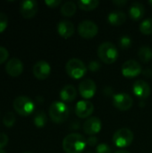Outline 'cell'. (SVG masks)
Listing matches in <instances>:
<instances>
[{"label":"cell","instance_id":"35","mask_svg":"<svg viewBox=\"0 0 152 153\" xmlns=\"http://www.w3.org/2000/svg\"><path fill=\"white\" fill-rule=\"evenodd\" d=\"M113 4H116L118 7H122V6H124V5H125L127 4V1L126 0H114Z\"/></svg>","mask_w":152,"mask_h":153},{"label":"cell","instance_id":"14","mask_svg":"<svg viewBox=\"0 0 152 153\" xmlns=\"http://www.w3.org/2000/svg\"><path fill=\"white\" fill-rule=\"evenodd\" d=\"M94 111L93 104L86 100H82L77 102L75 106V114L80 118L89 117Z\"/></svg>","mask_w":152,"mask_h":153},{"label":"cell","instance_id":"27","mask_svg":"<svg viewBox=\"0 0 152 153\" xmlns=\"http://www.w3.org/2000/svg\"><path fill=\"white\" fill-rule=\"evenodd\" d=\"M119 46L121 48L123 49H127L132 46V39L127 36V35H124L120 38L119 39Z\"/></svg>","mask_w":152,"mask_h":153},{"label":"cell","instance_id":"23","mask_svg":"<svg viewBox=\"0 0 152 153\" xmlns=\"http://www.w3.org/2000/svg\"><path fill=\"white\" fill-rule=\"evenodd\" d=\"M138 56L144 63L150 62L152 59V49L148 46L142 47L138 51Z\"/></svg>","mask_w":152,"mask_h":153},{"label":"cell","instance_id":"18","mask_svg":"<svg viewBox=\"0 0 152 153\" xmlns=\"http://www.w3.org/2000/svg\"><path fill=\"white\" fill-rule=\"evenodd\" d=\"M145 13L144 5L140 2H133L129 8V15L133 21L141 20Z\"/></svg>","mask_w":152,"mask_h":153},{"label":"cell","instance_id":"10","mask_svg":"<svg viewBox=\"0 0 152 153\" xmlns=\"http://www.w3.org/2000/svg\"><path fill=\"white\" fill-rule=\"evenodd\" d=\"M78 89L81 96L86 100H89L95 95L97 91V86L95 82L92 81L91 79H84L80 82Z\"/></svg>","mask_w":152,"mask_h":153},{"label":"cell","instance_id":"37","mask_svg":"<svg viewBox=\"0 0 152 153\" xmlns=\"http://www.w3.org/2000/svg\"><path fill=\"white\" fill-rule=\"evenodd\" d=\"M0 153H6V152H5V151H4L3 149H1V150H0Z\"/></svg>","mask_w":152,"mask_h":153},{"label":"cell","instance_id":"2","mask_svg":"<svg viewBox=\"0 0 152 153\" xmlns=\"http://www.w3.org/2000/svg\"><path fill=\"white\" fill-rule=\"evenodd\" d=\"M98 56L103 63L110 65L116 61L118 57V50L114 43L105 41L99 46Z\"/></svg>","mask_w":152,"mask_h":153},{"label":"cell","instance_id":"8","mask_svg":"<svg viewBox=\"0 0 152 153\" xmlns=\"http://www.w3.org/2000/svg\"><path fill=\"white\" fill-rule=\"evenodd\" d=\"M113 104L117 109L121 111H126L133 107V100L129 94L125 92H120L113 96Z\"/></svg>","mask_w":152,"mask_h":153},{"label":"cell","instance_id":"26","mask_svg":"<svg viewBox=\"0 0 152 153\" xmlns=\"http://www.w3.org/2000/svg\"><path fill=\"white\" fill-rule=\"evenodd\" d=\"M14 123H15L14 115L12 112H7L3 118V124L7 127H11L14 125Z\"/></svg>","mask_w":152,"mask_h":153},{"label":"cell","instance_id":"30","mask_svg":"<svg viewBox=\"0 0 152 153\" xmlns=\"http://www.w3.org/2000/svg\"><path fill=\"white\" fill-rule=\"evenodd\" d=\"M8 56H9L8 50L4 47H0V65L4 63V61L8 58Z\"/></svg>","mask_w":152,"mask_h":153},{"label":"cell","instance_id":"12","mask_svg":"<svg viewBox=\"0 0 152 153\" xmlns=\"http://www.w3.org/2000/svg\"><path fill=\"white\" fill-rule=\"evenodd\" d=\"M32 73H33V75L37 79L45 80L49 76V74L51 73V67L47 62L39 61L33 65Z\"/></svg>","mask_w":152,"mask_h":153},{"label":"cell","instance_id":"39","mask_svg":"<svg viewBox=\"0 0 152 153\" xmlns=\"http://www.w3.org/2000/svg\"><path fill=\"white\" fill-rule=\"evenodd\" d=\"M87 153H93V152H88Z\"/></svg>","mask_w":152,"mask_h":153},{"label":"cell","instance_id":"1","mask_svg":"<svg viewBox=\"0 0 152 153\" xmlns=\"http://www.w3.org/2000/svg\"><path fill=\"white\" fill-rule=\"evenodd\" d=\"M87 146V140L80 134H70L63 140V149L66 153H82Z\"/></svg>","mask_w":152,"mask_h":153},{"label":"cell","instance_id":"36","mask_svg":"<svg viewBox=\"0 0 152 153\" xmlns=\"http://www.w3.org/2000/svg\"><path fill=\"white\" fill-rule=\"evenodd\" d=\"M115 153H130L129 152H127V151H123V150H121V151H117V152H116Z\"/></svg>","mask_w":152,"mask_h":153},{"label":"cell","instance_id":"16","mask_svg":"<svg viewBox=\"0 0 152 153\" xmlns=\"http://www.w3.org/2000/svg\"><path fill=\"white\" fill-rule=\"evenodd\" d=\"M133 91L139 99L145 100L151 95V87L147 82L143 80H138L133 84Z\"/></svg>","mask_w":152,"mask_h":153},{"label":"cell","instance_id":"22","mask_svg":"<svg viewBox=\"0 0 152 153\" xmlns=\"http://www.w3.org/2000/svg\"><path fill=\"white\" fill-rule=\"evenodd\" d=\"M78 6L84 11H91L98 7L99 2L98 0H79L77 2Z\"/></svg>","mask_w":152,"mask_h":153},{"label":"cell","instance_id":"25","mask_svg":"<svg viewBox=\"0 0 152 153\" xmlns=\"http://www.w3.org/2000/svg\"><path fill=\"white\" fill-rule=\"evenodd\" d=\"M140 30L144 35H150L152 33V18H147L140 24Z\"/></svg>","mask_w":152,"mask_h":153},{"label":"cell","instance_id":"31","mask_svg":"<svg viewBox=\"0 0 152 153\" xmlns=\"http://www.w3.org/2000/svg\"><path fill=\"white\" fill-rule=\"evenodd\" d=\"M89 69L91 71V72H97L100 69L101 67V65L99 61H96V60H93V61H90L89 63Z\"/></svg>","mask_w":152,"mask_h":153},{"label":"cell","instance_id":"11","mask_svg":"<svg viewBox=\"0 0 152 153\" xmlns=\"http://www.w3.org/2000/svg\"><path fill=\"white\" fill-rule=\"evenodd\" d=\"M38 12V3L35 0H23L20 4V13L26 18L30 19L36 15Z\"/></svg>","mask_w":152,"mask_h":153},{"label":"cell","instance_id":"19","mask_svg":"<svg viewBox=\"0 0 152 153\" xmlns=\"http://www.w3.org/2000/svg\"><path fill=\"white\" fill-rule=\"evenodd\" d=\"M76 89L71 84L64 86L60 91V98L64 102H72L76 99Z\"/></svg>","mask_w":152,"mask_h":153},{"label":"cell","instance_id":"24","mask_svg":"<svg viewBox=\"0 0 152 153\" xmlns=\"http://www.w3.org/2000/svg\"><path fill=\"white\" fill-rule=\"evenodd\" d=\"M33 122H34V125L39 128L45 126L47 124V116H46L45 112H43V111L36 112V114L33 117Z\"/></svg>","mask_w":152,"mask_h":153},{"label":"cell","instance_id":"40","mask_svg":"<svg viewBox=\"0 0 152 153\" xmlns=\"http://www.w3.org/2000/svg\"><path fill=\"white\" fill-rule=\"evenodd\" d=\"M23 153H32V152H23Z\"/></svg>","mask_w":152,"mask_h":153},{"label":"cell","instance_id":"28","mask_svg":"<svg viewBox=\"0 0 152 153\" xmlns=\"http://www.w3.org/2000/svg\"><path fill=\"white\" fill-rule=\"evenodd\" d=\"M8 25V18L4 13L0 12V33L3 32Z\"/></svg>","mask_w":152,"mask_h":153},{"label":"cell","instance_id":"21","mask_svg":"<svg viewBox=\"0 0 152 153\" xmlns=\"http://www.w3.org/2000/svg\"><path fill=\"white\" fill-rule=\"evenodd\" d=\"M76 9H77L76 4L73 1H68V2H65L62 5L61 13H62V15H64L65 17H71L75 13Z\"/></svg>","mask_w":152,"mask_h":153},{"label":"cell","instance_id":"9","mask_svg":"<svg viewBox=\"0 0 152 153\" xmlns=\"http://www.w3.org/2000/svg\"><path fill=\"white\" fill-rule=\"evenodd\" d=\"M142 73V65L136 60H127L122 66V74L126 78H133Z\"/></svg>","mask_w":152,"mask_h":153},{"label":"cell","instance_id":"33","mask_svg":"<svg viewBox=\"0 0 152 153\" xmlns=\"http://www.w3.org/2000/svg\"><path fill=\"white\" fill-rule=\"evenodd\" d=\"M45 4L50 8H56L61 4V0H46Z\"/></svg>","mask_w":152,"mask_h":153},{"label":"cell","instance_id":"4","mask_svg":"<svg viewBox=\"0 0 152 153\" xmlns=\"http://www.w3.org/2000/svg\"><path fill=\"white\" fill-rule=\"evenodd\" d=\"M65 71L70 77L77 80L85 75L87 67L82 60L78 58H71L65 65Z\"/></svg>","mask_w":152,"mask_h":153},{"label":"cell","instance_id":"32","mask_svg":"<svg viewBox=\"0 0 152 153\" xmlns=\"http://www.w3.org/2000/svg\"><path fill=\"white\" fill-rule=\"evenodd\" d=\"M7 143H8V136L4 133H0V150L5 147Z\"/></svg>","mask_w":152,"mask_h":153},{"label":"cell","instance_id":"34","mask_svg":"<svg viewBox=\"0 0 152 153\" xmlns=\"http://www.w3.org/2000/svg\"><path fill=\"white\" fill-rule=\"evenodd\" d=\"M98 142H99V139L96 136L91 135V136L88 137V139H87V145H89L90 147H94L97 145Z\"/></svg>","mask_w":152,"mask_h":153},{"label":"cell","instance_id":"29","mask_svg":"<svg viewBox=\"0 0 152 153\" xmlns=\"http://www.w3.org/2000/svg\"><path fill=\"white\" fill-rule=\"evenodd\" d=\"M96 153H111V148L106 143H100L96 148Z\"/></svg>","mask_w":152,"mask_h":153},{"label":"cell","instance_id":"20","mask_svg":"<svg viewBox=\"0 0 152 153\" xmlns=\"http://www.w3.org/2000/svg\"><path fill=\"white\" fill-rule=\"evenodd\" d=\"M108 21L114 26H119L125 22L126 14L122 11H113L108 15Z\"/></svg>","mask_w":152,"mask_h":153},{"label":"cell","instance_id":"3","mask_svg":"<svg viewBox=\"0 0 152 153\" xmlns=\"http://www.w3.org/2000/svg\"><path fill=\"white\" fill-rule=\"evenodd\" d=\"M48 114L54 123L61 124L67 120L70 114V109L65 102L55 101L50 105Z\"/></svg>","mask_w":152,"mask_h":153},{"label":"cell","instance_id":"7","mask_svg":"<svg viewBox=\"0 0 152 153\" xmlns=\"http://www.w3.org/2000/svg\"><path fill=\"white\" fill-rule=\"evenodd\" d=\"M78 32L84 39H92L99 32L98 25L90 20H84L78 25Z\"/></svg>","mask_w":152,"mask_h":153},{"label":"cell","instance_id":"17","mask_svg":"<svg viewBox=\"0 0 152 153\" xmlns=\"http://www.w3.org/2000/svg\"><path fill=\"white\" fill-rule=\"evenodd\" d=\"M57 32L62 38L68 39L74 33V25L68 20H62L57 24Z\"/></svg>","mask_w":152,"mask_h":153},{"label":"cell","instance_id":"38","mask_svg":"<svg viewBox=\"0 0 152 153\" xmlns=\"http://www.w3.org/2000/svg\"><path fill=\"white\" fill-rule=\"evenodd\" d=\"M149 4H151V5H152V0H150V1H149Z\"/></svg>","mask_w":152,"mask_h":153},{"label":"cell","instance_id":"6","mask_svg":"<svg viewBox=\"0 0 152 153\" xmlns=\"http://www.w3.org/2000/svg\"><path fill=\"white\" fill-rule=\"evenodd\" d=\"M133 141V133L131 129L124 127L118 129L113 135V143L118 148H125L132 144Z\"/></svg>","mask_w":152,"mask_h":153},{"label":"cell","instance_id":"5","mask_svg":"<svg viewBox=\"0 0 152 153\" xmlns=\"http://www.w3.org/2000/svg\"><path fill=\"white\" fill-rule=\"evenodd\" d=\"M13 106L14 110L17 114L22 117L30 116L34 111V102L28 97L25 96H19L15 98L13 102Z\"/></svg>","mask_w":152,"mask_h":153},{"label":"cell","instance_id":"13","mask_svg":"<svg viewBox=\"0 0 152 153\" xmlns=\"http://www.w3.org/2000/svg\"><path fill=\"white\" fill-rule=\"evenodd\" d=\"M82 127H83L84 133L91 136L99 133V131L102 128V123L99 117H91L84 122Z\"/></svg>","mask_w":152,"mask_h":153},{"label":"cell","instance_id":"15","mask_svg":"<svg viewBox=\"0 0 152 153\" xmlns=\"http://www.w3.org/2000/svg\"><path fill=\"white\" fill-rule=\"evenodd\" d=\"M6 73L12 77H17L23 72V64L17 57H12L5 65Z\"/></svg>","mask_w":152,"mask_h":153}]
</instances>
